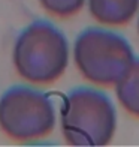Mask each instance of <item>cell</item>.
Instances as JSON below:
<instances>
[{
	"instance_id": "4",
	"label": "cell",
	"mask_w": 139,
	"mask_h": 147,
	"mask_svg": "<svg viewBox=\"0 0 139 147\" xmlns=\"http://www.w3.org/2000/svg\"><path fill=\"white\" fill-rule=\"evenodd\" d=\"M55 126V108L46 93L14 86L0 98V129L15 141H35Z\"/></svg>"
},
{
	"instance_id": "6",
	"label": "cell",
	"mask_w": 139,
	"mask_h": 147,
	"mask_svg": "<svg viewBox=\"0 0 139 147\" xmlns=\"http://www.w3.org/2000/svg\"><path fill=\"white\" fill-rule=\"evenodd\" d=\"M117 99L130 116L139 119V57L115 84Z\"/></svg>"
},
{
	"instance_id": "7",
	"label": "cell",
	"mask_w": 139,
	"mask_h": 147,
	"mask_svg": "<svg viewBox=\"0 0 139 147\" xmlns=\"http://www.w3.org/2000/svg\"><path fill=\"white\" fill-rule=\"evenodd\" d=\"M48 14L58 18H69L82 9L85 0H39Z\"/></svg>"
},
{
	"instance_id": "1",
	"label": "cell",
	"mask_w": 139,
	"mask_h": 147,
	"mask_svg": "<svg viewBox=\"0 0 139 147\" xmlns=\"http://www.w3.org/2000/svg\"><path fill=\"white\" fill-rule=\"evenodd\" d=\"M12 62L17 74L25 81L51 84L67 68L69 42L52 23L37 20L17 36Z\"/></svg>"
},
{
	"instance_id": "5",
	"label": "cell",
	"mask_w": 139,
	"mask_h": 147,
	"mask_svg": "<svg viewBox=\"0 0 139 147\" xmlns=\"http://www.w3.org/2000/svg\"><path fill=\"white\" fill-rule=\"evenodd\" d=\"M88 12L105 26H124L139 12V0H88Z\"/></svg>"
},
{
	"instance_id": "2",
	"label": "cell",
	"mask_w": 139,
	"mask_h": 147,
	"mask_svg": "<svg viewBox=\"0 0 139 147\" xmlns=\"http://www.w3.org/2000/svg\"><path fill=\"white\" fill-rule=\"evenodd\" d=\"M117 113L111 98L91 87L74 89L61 108V132L72 146H106L114 138Z\"/></svg>"
},
{
	"instance_id": "8",
	"label": "cell",
	"mask_w": 139,
	"mask_h": 147,
	"mask_svg": "<svg viewBox=\"0 0 139 147\" xmlns=\"http://www.w3.org/2000/svg\"><path fill=\"white\" fill-rule=\"evenodd\" d=\"M138 33H139V18H138Z\"/></svg>"
},
{
	"instance_id": "3",
	"label": "cell",
	"mask_w": 139,
	"mask_h": 147,
	"mask_svg": "<svg viewBox=\"0 0 139 147\" xmlns=\"http://www.w3.org/2000/svg\"><path fill=\"white\" fill-rule=\"evenodd\" d=\"M78 71L96 86H115L133 63L135 53L123 35L106 29L90 27L78 35L74 44Z\"/></svg>"
}]
</instances>
